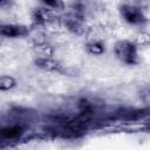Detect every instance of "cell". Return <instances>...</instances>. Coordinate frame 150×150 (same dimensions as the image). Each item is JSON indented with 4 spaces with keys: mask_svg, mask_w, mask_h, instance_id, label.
I'll return each instance as SVG.
<instances>
[{
    "mask_svg": "<svg viewBox=\"0 0 150 150\" xmlns=\"http://www.w3.org/2000/svg\"><path fill=\"white\" fill-rule=\"evenodd\" d=\"M34 63L36 67H39L43 70H48V71H55V70L60 69L59 62L52 57H36L34 60Z\"/></svg>",
    "mask_w": 150,
    "mask_h": 150,
    "instance_id": "3",
    "label": "cell"
},
{
    "mask_svg": "<svg viewBox=\"0 0 150 150\" xmlns=\"http://www.w3.org/2000/svg\"><path fill=\"white\" fill-rule=\"evenodd\" d=\"M122 13H123L124 19L129 22H132V23L139 22L141 19H142L141 12L137 8H134V7H123Z\"/></svg>",
    "mask_w": 150,
    "mask_h": 150,
    "instance_id": "4",
    "label": "cell"
},
{
    "mask_svg": "<svg viewBox=\"0 0 150 150\" xmlns=\"http://www.w3.org/2000/svg\"><path fill=\"white\" fill-rule=\"evenodd\" d=\"M45 5L46 6H49V7H55V8L62 6L61 2H56V1H47V2H45Z\"/></svg>",
    "mask_w": 150,
    "mask_h": 150,
    "instance_id": "8",
    "label": "cell"
},
{
    "mask_svg": "<svg viewBox=\"0 0 150 150\" xmlns=\"http://www.w3.org/2000/svg\"><path fill=\"white\" fill-rule=\"evenodd\" d=\"M88 50L89 53L91 54H95V55H100L104 52V48L101 43H97V42H94V43H90L88 45Z\"/></svg>",
    "mask_w": 150,
    "mask_h": 150,
    "instance_id": "7",
    "label": "cell"
},
{
    "mask_svg": "<svg viewBox=\"0 0 150 150\" xmlns=\"http://www.w3.org/2000/svg\"><path fill=\"white\" fill-rule=\"evenodd\" d=\"M27 33V29L22 26L18 25H0V35L7 36V38H15V36H21Z\"/></svg>",
    "mask_w": 150,
    "mask_h": 150,
    "instance_id": "2",
    "label": "cell"
},
{
    "mask_svg": "<svg viewBox=\"0 0 150 150\" xmlns=\"http://www.w3.org/2000/svg\"><path fill=\"white\" fill-rule=\"evenodd\" d=\"M35 52L39 55V57H52L54 54V49L50 45L47 43H39L35 46Z\"/></svg>",
    "mask_w": 150,
    "mask_h": 150,
    "instance_id": "5",
    "label": "cell"
},
{
    "mask_svg": "<svg viewBox=\"0 0 150 150\" xmlns=\"http://www.w3.org/2000/svg\"><path fill=\"white\" fill-rule=\"evenodd\" d=\"M116 53L121 59H123L124 61L131 63L132 62V57L135 56V48L129 42H120L116 46Z\"/></svg>",
    "mask_w": 150,
    "mask_h": 150,
    "instance_id": "1",
    "label": "cell"
},
{
    "mask_svg": "<svg viewBox=\"0 0 150 150\" xmlns=\"http://www.w3.org/2000/svg\"><path fill=\"white\" fill-rule=\"evenodd\" d=\"M16 86V81L14 77L9 75H2L0 76V90L1 91H7L13 89Z\"/></svg>",
    "mask_w": 150,
    "mask_h": 150,
    "instance_id": "6",
    "label": "cell"
}]
</instances>
